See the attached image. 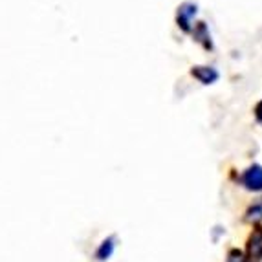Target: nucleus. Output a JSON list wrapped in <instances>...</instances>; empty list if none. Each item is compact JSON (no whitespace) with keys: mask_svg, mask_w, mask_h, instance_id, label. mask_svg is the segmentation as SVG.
Wrapping results in <instances>:
<instances>
[{"mask_svg":"<svg viewBox=\"0 0 262 262\" xmlns=\"http://www.w3.org/2000/svg\"><path fill=\"white\" fill-rule=\"evenodd\" d=\"M241 185L249 192H262V165L253 163L244 170L238 178Z\"/></svg>","mask_w":262,"mask_h":262,"instance_id":"f257e3e1","label":"nucleus"},{"mask_svg":"<svg viewBox=\"0 0 262 262\" xmlns=\"http://www.w3.org/2000/svg\"><path fill=\"white\" fill-rule=\"evenodd\" d=\"M198 15V6L194 2H184L176 11V24L184 33L192 31V20Z\"/></svg>","mask_w":262,"mask_h":262,"instance_id":"f03ea898","label":"nucleus"},{"mask_svg":"<svg viewBox=\"0 0 262 262\" xmlns=\"http://www.w3.org/2000/svg\"><path fill=\"white\" fill-rule=\"evenodd\" d=\"M246 257L249 262H262V227L257 226L251 231L246 244Z\"/></svg>","mask_w":262,"mask_h":262,"instance_id":"7ed1b4c3","label":"nucleus"},{"mask_svg":"<svg viewBox=\"0 0 262 262\" xmlns=\"http://www.w3.org/2000/svg\"><path fill=\"white\" fill-rule=\"evenodd\" d=\"M191 75L196 79L198 83H202L204 86H209L214 84L220 79V72L214 68V66H207V64H196L191 68Z\"/></svg>","mask_w":262,"mask_h":262,"instance_id":"20e7f679","label":"nucleus"},{"mask_svg":"<svg viewBox=\"0 0 262 262\" xmlns=\"http://www.w3.org/2000/svg\"><path fill=\"white\" fill-rule=\"evenodd\" d=\"M116 246H118V238H116L114 235H110V236H106V238H103V241H101V244L97 246L96 253H94L96 260L97 262L108 260V258L114 255V251H116Z\"/></svg>","mask_w":262,"mask_h":262,"instance_id":"39448f33","label":"nucleus"},{"mask_svg":"<svg viewBox=\"0 0 262 262\" xmlns=\"http://www.w3.org/2000/svg\"><path fill=\"white\" fill-rule=\"evenodd\" d=\"M192 39L196 40L198 44H202L206 50H213L214 44H213V39H211V33H209V28H207L206 22H198L196 26L192 28Z\"/></svg>","mask_w":262,"mask_h":262,"instance_id":"423d86ee","label":"nucleus"},{"mask_svg":"<svg viewBox=\"0 0 262 262\" xmlns=\"http://www.w3.org/2000/svg\"><path fill=\"white\" fill-rule=\"evenodd\" d=\"M244 222L253 224V226H258L262 222V198H257L253 204H249L244 213Z\"/></svg>","mask_w":262,"mask_h":262,"instance_id":"0eeeda50","label":"nucleus"},{"mask_svg":"<svg viewBox=\"0 0 262 262\" xmlns=\"http://www.w3.org/2000/svg\"><path fill=\"white\" fill-rule=\"evenodd\" d=\"M226 262H249V258L246 257V253L238 248H231L226 255Z\"/></svg>","mask_w":262,"mask_h":262,"instance_id":"6e6552de","label":"nucleus"},{"mask_svg":"<svg viewBox=\"0 0 262 262\" xmlns=\"http://www.w3.org/2000/svg\"><path fill=\"white\" fill-rule=\"evenodd\" d=\"M253 114H255V121H257L258 125H260V127H262V99L258 101L257 105H255Z\"/></svg>","mask_w":262,"mask_h":262,"instance_id":"1a4fd4ad","label":"nucleus"}]
</instances>
